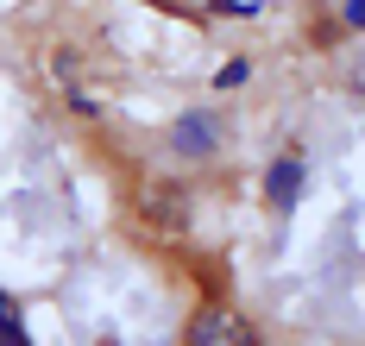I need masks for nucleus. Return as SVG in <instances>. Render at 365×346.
Wrapping results in <instances>:
<instances>
[{
  "instance_id": "obj_1",
  "label": "nucleus",
  "mask_w": 365,
  "mask_h": 346,
  "mask_svg": "<svg viewBox=\"0 0 365 346\" xmlns=\"http://www.w3.org/2000/svg\"><path fill=\"white\" fill-rule=\"evenodd\" d=\"M182 346H264V340H258V327L240 315V308L208 303V308H195V315H189Z\"/></svg>"
},
{
  "instance_id": "obj_2",
  "label": "nucleus",
  "mask_w": 365,
  "mask_h": 346,
  "mask_svg": "<svg viewBox=\"0 0 365 346\" xmlns=\"http://www.w3.org/2000/svg\"><path fill=\"white\" fill-rule=\"evenodd\" d=\"M302 183H309V164H302V152L271 157V170H264V201H271L277 214H290L296 201H302Z\"/></svg>"
},
{
  "instance_id": "obj_3",
  "label": "nucleus",
  "mask_w": 365,
  "mask_h": 346,
  "mask_svg": "<svg viewBox=\"0 0 365 346\" xmlns=\"http://www.w3.org/2000/svg\"><path fill=\"white\" fill-rule=\"evenodd\" d=\"M170 152H182V157H215L220 152L215 114H182L177 126H170Z\"/></svg>"
},
{
  "instance_id": "obj_4",
  "label": "nucleus",
  "mask_w": 365,
  "mask_h": 346,
  "mask_svg": "<svg viewBox=\"0 0 365 346\" xmlns=\"http://www.w3.org/2000/svg\"><path fill=\"white\" fill-rule=\"evenodd\" d=\"M0 346H32V334H26V321H19V303L0 290Z\"/></svg>"
},
{
  "instance_id": "obj_5",
  "label": "nucleus",
  "mask_w": 365,
  "mask_h": 346,
  "mask_svg": "<svg viewBox=\"0 0 365 346\" xmlns=\"http://www.w3.org/2000/svg\"><path fill=\"white\" fill-rule=\"evenodd\" d=\"M208 13H227V19H258V0H208Z\"/></svg>"
},
{
  "instance_id": "obj_6",
  "label": "nucleus",
  "mask_w": 365,
  "mask_h": 346,
  "mask_svg": "<svg viewBox=\"0 0 365 346\" xmlns=\"http://www.w3.org/2000/svg\"><path fill=\"white\" fill-rule=\"evenodd\" d=\"M246 76H252V63H246V57H233V63H227V70L215 76V88H240Z\"/></svg>"
},
{
  "instance_id": "obj_7",
  "label": "nucleus",
  "mask_w": 365,
  "mask_h": 346,
  "mask_svg": "<svg viewBox=\"0 0 365 346\" xmlns=\"http://www.w3.org/2000/svg\"><path fill=\"white\" fill-rule=\"evenodd\" d=\"M340 26H346V32H365V0H346V6H340Z\"/></svg>"
}]
</instances>
